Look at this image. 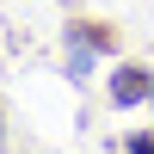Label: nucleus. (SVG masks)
I'll return each mask as SVG.
<instances>
[{
	"mask_svg": "<svg viewBox=\"0 0 154 154\" xmlns=\"http://www.w3.org/2000/svg\"><path fill=\"white\" fill-rule=\"evenodd\" d=\"M130 154H154V142H148V136H136V142H130Z\"/></svg>",
	"mask_w": 154,
	"mask_h": 154,
	"instance_id": "3",
	"label": "nucleus"
},
{
	"mask_svg": "<svg viewBox=\"0 0 154 154\" xmlns=\"http://www.w3.org/2000/svg\"><path fill=\"white\" fill-rule=\"evenodd\" d=\"M111 99H117V105H136V99H148V80H142V68H123L117 80H111Z\"/></svg>",
	"mask_w": 154,
	"mask_h": 154,
	"instance_id": "2",
	"label": "nucleus"
},
{
	"mask_svg": "<svg viewBox=\"0 0 154 154\" xmlns=\"http://www.w3.org/2000/svg\"><path fill=\"white\" fill-rule=\"evenodd\" d=\"M93 49H99V37H86V31H68V68H74V80L93 68Z\"/></svg>",
	"mask_w": 154,
	"mask_h": 154,
	"instance_id": "1",
	"label": "nucleus"
}]
</instances>
